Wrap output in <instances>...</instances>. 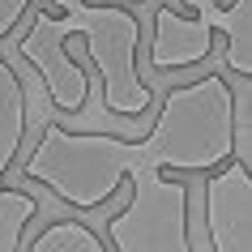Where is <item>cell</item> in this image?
Here are the masks:
<instances>
[{
    "mask_svg": "<svg viewBox=\"0 0 252 252\" xmlns=\"http://www.w3.org/2000/svg\"><path fill=\"white\" fill-rule=\"evenodd\" d=\"M205 231L214 252H252V167L239 158L205 171Z\"/></svg>",
    "mask_w": 252,
    "mask_h": 252,
    "instance_id": "5",
    "label": "cell"
},
{
    "mask_svg": "<svg viewBox=\"0 0 252 252\" xmlns=\"http://www.w3.org/2000/svg\"><path fill=\"white\" fill-rule=\"evenodd\" d=\"M128 201L107 218V244L116 252H197L192 248V192L158 167L128 175Z\"/></svg>",
    "mask_w": 252,
    "mask_h": 252,
    "instance_id": "4",
    "label": "cell"
},
{
    "mask_svg": "<svg viewBox=\"0 0 252 252\" xmlns=\"http://www.w3.org/2000/svg\"><path fill=\"white\" fill-rule=\"evenodd\" d=\"M235 158V90L222 73H201L167 90L146 137L77 133L47 120L22 162V180L43 184L77 214L103 210L124 175L141 167L158 171H214Z\"/></svg>",
    "mask_w": 252,
    "mask_h": 252,
    "instance_id": "1",
    "label": "cell"
},
{
    "mask_svg": "<svg viewBox=\"0 0 252 252\" xmlns=\"http://www.w3.org/2000/svg\"><path fill=\"white\" fill-rule=\"evenodd\" d=\"M26 9H30V0H0V39H9L17 30V22L26 17Z\"/></svg>",
    "mask_w": 252,
    "mask_h": 252,
    "instance_id": "9",
    "label": "cell"
},
{
    "mask_svg": "<svg viewBox=\"0 0 252 252\" xmlns=\"http://www.w3.org/2000/svg\"><path fill=\"white\" fill-rule=\"evenodd\" d=\"M52 9L56 13H47L52 30L81 43L90 64L98 68L107 116L141 120L154 103V94L137 68V52H141L137 13L120 9V4H90V0H52Z\"/></svg>",
    "mask_w": 252,
    "mask_h": 252,
    "instance_id": "2",
    "label": "cell"
},
{
    "mask_svg": "<svg viewBox=\"0 0 252 252\" xmlns=\"http://www.w3.org/2000/svg\"><path fill=\"white\" fill-rule=\"evenodd\" d=\"M26 90H22V77H17V68L0 56V162H9L13 167L17 150L26 141Z\"/></svg>",
    "mask_w": 252,
    "mask_h": 252,
    "instance_id": "6",
    "label": "cell"
},
{
    "mask_svg": "<svg viewBox=\"0 0 252 252\" xmlns=\"http://www.w3.org/2000/svg\"><path fill=\"white\" fill-rule=\"evenodd\" d=\"M39 218V197L30 188L0 184V252H22L26 226Z\"/></svg>",
    "mask_w": 252,
    "mask_h": 252,
    "instance_id": "8",
    "label": "cell"
},
{
    "mask_svg": "<svg viewBox=\"0 0 252 252\" xmlns=\"http://www.w3.org/2000/svg\"><path fill=\"white\" fill-rule=\"evenodd\" d=\"M214 39H222V60L231 73L252 77V0H175L154 13L150 68L175 73L210 60Z\"/></svg>",
    "mask_w": 252,
    "mask_h": 252,
    "instance_id": "3",
    "label": "cell"
},
{
    "mask_svg": "<svg viewBox=\"0 0 252 252\" xmlns=\"http://www.w3.org/2000/svg\"><path fill=\"white\" fill-rule=\"evenodd\" d=\"M26 252H107V239L81 218H52L39 235H30Z\"/></svg>",
    "mask_w": 252,
    "mask_h": 252,
    "instance_id": "7",
    "label": "cell"
}]
</instances>
